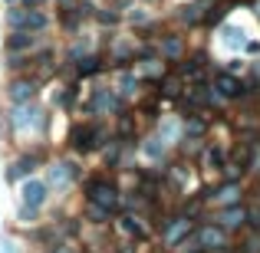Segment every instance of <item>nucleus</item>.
<instances>
[{
    "label": "nucleus",
    "instance_id": "obj_2",
    "mask_svg": "<svg viewBox=\"0 0 260 253\" xmlns=\"http://www.w3.org/2000/svg\"><path fill=\"white\" fill-rule=\"evenodd\" d=\"M86 194H89V204H106V207L115 204V188L106 184L102 177H89L86 181Z\"/></svg>",
    "mask_w": 260,
    "mask_h": 253
},
{
    "label": "nucleus",
    "instance_id": "obj_4",
    "mask_svg": "<svg viewBox=\"0 0 260 253\" xmlns=\"http://www.w3.org/2000/svg\"><path fill=\"white\" fill-rule=\"evenodd\" d=\"M95 138V125H83V128H76L73 132V148L76 152H92L99 141H92Z\"/></svg>",
    "mask_w": 260,
    "mask_h": 253
},
{
    "label": "nucleus",
    "instance_id": "obj_9",
    "mask_svg": "<svg viewBox=\"0 0 260 253\" xmlns=\"http://www.w3.org/2000/svg\"><path fill=\"white\" fill-rule=\"evenodd\" d=\"M201 237H204V243H221V240H224V237L217 234V230H204Z\"/></svg>",
    "mask_w": 260,
    "mask_h": 253
},
{
    "label": "nucleus",
    "instance_id": "obj_8",
    "mask_svg": "<svg viewBox=\"0 0 260 253\" xmlns=\"http://www.w3.org/2000/svg\"><path fill=\"white\" fill-rule=\"evenodd\" d=\"M95 69H99V59H95V56L79 59V63H76V73H79V76H92Z\"/></svg>",
    "mask_w": 260,
    "mask_h": 253
},
{
    "label": "nucleus",
    "instance_id": "obj_3",
    "mask_svg": "<svg viewBox=\"0 0 260 253\" xmlns=\"http://www.w3.org/2000/svg\"><path fill=\"white\" fill-rule=\"evenodd\" d=\"M43 201H46V184L43 181H23V207L33 214Z\"/></svg>",
    "mask_w": 260,
    "mask_h": 253
},
{
    "label": "nucleus",
    "instance_id": "obj_6",
    "mask_svg": "<svg viewBox=\"0 0 260 253\" xmlns=\"http://www.w3.org/2000/svg\"><path fill=\"white\" fill-rule=\"evenodd\" d=\"M33 165H37V158H20L17 165H13L10 171H7V177H10V181H20V177L33 174Z\"/></svg>",
    "mask_w": 260,
    "mask_h": 253
},
{
    "label": "nucleus",
    "instance_id": "obj_7",
    "mask_svg": "<svg viewBox=\"0 0 260 253\" xmlns=\"http://www.w3.org/2000/svg\"><path fill=\"white\" fill-rule=\"evenodd\" d=\"M30 46H33V37H30V33H23V30H17V33H13V37L10 40H7V50H30Z\"/></svg>",
    "mask_w": 260,
    "mask_h": 253
},
{
    "label": "nucleus",
    "instance_id": "obj_1",
    "mask_svg": "<svg viewBox=\"0 0 260 253\" xmlns=\"http://www.w3.org/2000/svg\"><path fill=\"white\" fill-rule=\"evenodd\" d=\"M7 20H10V26H17V30H20V26H26V30H43V26L50 23V17H46V13H40L37 7H30V10H23V7H13Z\"/></svg>",
    "mask_w": 260,
    "mask_h": 253
},
{
    "label": "nucleus",
    "instance_id": "obj_5",
    "mask_svg": "<svg viewBox=\"0 0 260 253\" xmlns=\"http://www.w3.org/2000/svg\"><path fill=\"white\" fill-rule=\"evenodd\" d=\"M37 95V83L33 79H13L10 83V99L13 102H26V99H33Z\"/></svg>",
    "mask_w": 260,
    "mask_h": 253
}]
</instances>
